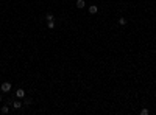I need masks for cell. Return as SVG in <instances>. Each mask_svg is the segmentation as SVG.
I'll return each instance as SVG.
<instances>
[{"label": "cell", "instance_id": "11", "mask_svg": "<svg viewBox=\"0 0 156 115\" xmlns=\"http://www.w3.org/2000/svg\"><path fill=\"white\" fill-rule=\"evenodd\" d=\"M0 103H2V95H0Z\"/></svg>", "mask_w": 156, "mask_h": 115}, {"label": "cell", "instance_id": "7", "mask_svg": "<svg viewBox=\"0 0 156 115\" xmlns=\"http://www.w3.org/2000/svg\"><path fill=\"white\" fill-rule=\"evenodd\" d=\"M8 112H9L8 106H3V107H2V114H8Z\"/></svg>", "mask_w": 156, "mask_h": 115}, {"label": "cell", "instance_id": "6", "mask_svg": "<svg viewBox=\"0 0 156 115\" xmlns=\"http://www.w3.org/2000/svg\"><path fill=\"white\" fill-rule=\"evenodd\" d=\"M119 24H120V25H127V19H125V17H120V19H119Z\"/></svg>", "mask_w": 156, "mask_h": 115}, {"label": "cell", "instance_id": "4", "mask_svg": "<svg viewBox=\"0 0 156 115\" xmlns=\"http://www.w3.org/2000/svg\"><path fill=\"white\" fill-rule=\"evenodd\" d=\"M77 6H78V8H80V9H81V8H84V6H86V3H84V0H77Z\"/></svg>", "mask_w": 156, "mask_h": 115}, {"label": "cell", "instance_id": "1", "mask_svg": "<svg viewBox=\"0 0 156 115\" xmlns=\"http://www.w3.org/2000/svg\"><path fill=\"white\" fill-rule=\"evenodd\" d=\"M0 89H2V92H9L11 90V83H3L0 86Z\"/></svg>", "mask_w": 156, "mask_h": 115}, {"label": "cell", "instance_id": "8", "mask_svg": "<svg viewBox=\"0 0 156 115\" xmlns=\"http://www.w3.org/2000/svg\"><path fill=\"white\" fill-rule=\"evenodd\" d=\"M45 19H47L48 22H52V20H53V14H50V12H48V14L45 16Z\"/></svg>", "mask_w": 156, "mask_h": 115}, {"label": "cell", "instance_id": "9", "mask_svg": "<svg viewBox=\"0 0 156 115\" xmlns=\"http://www.w3.org/2000/svg\"><path fill=\"white\" fill-rule=\"evenodd\" d=\"M47 27H48V28H50V30H53V28H55V20H52V22H48V25H47Z\"/></svg>", "mask_w": 156, "mask_h": 115}, {"label": "cell", "instance_id": "3", "mask_svg": "<svg viewBox=\"0 0 156 115\" xmlns=\"http://www.w3.org/2000/svg\"><path fill=\"white\" fill-rule=\"evenodd\" d=\"M97 11H98V8L95 5H91V6H89V14H97Z\"/></svg>", "mask_w": 156, "mask_h": 115}, {"label": "cell", "instance_id": "5", "mask_svg": "<svg viewBox=\"0 0 156 115\" xmlns=\"http://www.w3.org/2000/svg\"><path fill=\"white\" fill-rule=\"evenodd\" d=\"M13 107H14V109H20L22 103H20V101H14V103H13Z\"/></svg>", "mask_w": 156, "mask_h": 115}, {"label": "cell", "instance_id": "2", "mask_svg": "<svg viewBox=\"0 0 156 115\" xmlns=\"http://www.w3.org/2000/svg\"><path fill=\"white\" fill-rule=\"evenodd\" d=\"M16 95H17V98H24L25 97V90L24 89H17V90H16Z\"/></svg>", "mask_w": 156, "mask_h": 115}, {"label": "cell", "instance_id": "10", "mask_svg": "<svg viewBox=\"0 0 156 115\" xmlns=\"http://www.w3.org/2000/svg\"><path fill=\"white\" fill-rule=\"evenodd\" d=\"M150 112H148V109H142L141 110V115H148Z\"/></svg>", "mask_w": 156, "mask_h": 115}]
</instances>
